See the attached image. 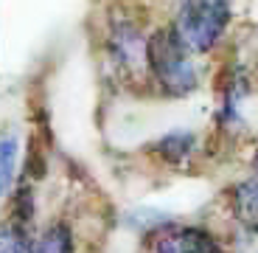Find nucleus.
I'll return each instance as SVG.
<instances>
[{"label": "nucleus", "instance_id": "f257e3e1", "mask_svg": "<svg viewBox=\"0 0 258 253\" xmlns=\"http://www.w3.org/2000/svg\"><path fill=\"white\" fill-rule=\"evenodd\" d=\"M146 82L163 98H185L200 90V68L194 54L182 45L171 23L149 31L146 39Z\"/></svg>", "mask_w": 258, "mask_h": 253}, {"label": "nucleus", "instance_id": "f03ea898", "mask_svg": "<svg viewBox=\"0 0 258 253\" xmlns=\"http://www.w3.org/2000/svg\"><path fill=\"white\" fill-rule=\"evenodd\" d=\"M182 45L194 54H211L227 37L233 23V0H177L174 17L168 20Z\"/></svg>", "mask_w": 258, "mask_h": 253}, {"label": "nucleus", "instance_id": "7ed1b4c3", "mask_svg": "<svg viewBox=\"0 0 258 253\" xmlns=\"http://www.w3.org/2000/svg\"><path fill=\"white\" fill-rule=\"evenodd\" d=\"M146 39L149 34L143 31V23L132 12H110L107 20V59L110 65L121 73L123 79L141 82L146 79Z\"/></svg>", "mask_w": 258, "mask_h": 253}, {"label": "nucleus", "instance_id": "20e7f679", "mask_svg": "<svg viewBox=\"0 0 258 253\" xmlns=\"http://www.w3.org/2000/svg\"><path fill=\"white\" fill-rule=\"evenodd\" d=\"M149 253H225V247L202 225H163L155 228Z\"/></svg>", "mask_w": 258, "mask_h": 253}, {"label": "nucleus", "instance_id": "39448f33", "mask_svg": "<svg viewBox=\"0 0 258 253\" xmlns=\"http://www.w3.org/2000/svg\"><path fill=\"white\" fill-rule=\"evenodd\" d=\"M230 214L244 231L258 234V175L241 177L230 186Z\"/></svg>", "mask_w": 258, "mask_h": 253}, {"label": "nucleus", "instance_id": "423d86ee", "mask_svg": "<svg viewBox=\"0 0 258 253\" xmlns=\"http://www.w3.org/2000/svg\"><path fill=\"white\" fill-rule=\"evenodd\" d=\"M247 96V76L244 71L233 68L222 82V98H219V127L230 130L241 124V102Z\"/></svg>", "mask_w": 258, "mask_h": 253}, {"label": "nucleus", "instance_id": "0eeeda50", "mask_svg": "<svg viewBox=\"0 0 258 253\" xmlns=\"http://www.w3.org/2000/svg\"><path fill=\"white\" fill-rule=\"evenodd\" d=\"M155 155L160 158L166 166L180 169L191 161V155L197 152V135L191 130H171L166 135H160L155 143Z\"/></svg>", "mask_w": 258, "mask_h": 253}, {"label": "nucleus", "instance_id": "6e6552de", "mask_svg": "<svg viewBox=\"0 0 258 253\" xmlns=\"http://www.w3.org/2000/svg\"><path fill=\"white\" fill-rule=\"evenodd\" d=\"M28 253H76V236L73 228L64 220L48 222L42 231L31 239Z\"/></svg>", "mask_w": 258, "mask_h": 253}, {"label": "nucleus", "instance_id": "1a4fd4ad", "mask_svg": "<svg viewBox=\"0 0 258 253\" xmlns=\"http://www.w3.org/2000/svg\"><path fill=\"white\" fill-rule=\"evenodd\" d=\"M20 138L14 130H0V197H9L17 183Z\"/></svg>", "mask_w": 258, "mask_h": 253}, {"label": "nucleus", "instance_id": "9d476101", "mask_svg": "<svg viewBox=\"0 0 258 253\" xmlns=\"http://www.w3.org/2000/svg\"><path fill=\"white\" fill-rule=\"evenodd\" d=\"M31 239V228L20 225L14 220L0 222V253H28Z\"/></svg>", "mask_w": 258, "mask_h": 253}, {"label": "nucleus", "instance_id": "9b49d317", "mask_svg": "<svg viewBox=\"0 0 258 253\" xmlns=\"http://www.w3.org/2000/svg\"><path fill=\"white\" fill-rule=\"evenodd\" d=\"M250 166H252V175H258V146H255V152H252V158H250Z\"/></svg>", "mask_w": 258, "mask_h": 253}]
</instances>
